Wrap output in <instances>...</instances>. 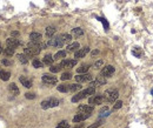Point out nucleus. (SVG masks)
Returning a JSON list of instances; mask_svg holds the SVG:
<instances>
[{
  "label": "nucleus",
  "mask_w": 153,
  "mask_h": 128,
  "mask_svg": "<svg viewBox=\"0 0 153 128\" xmlns=\"http://www.w3.org/2000/svg\"><path fill=\"white\" fill-rule=\"evenodd\" d=\"M40 51H41L40 47H27V48H25L24 52L27 56H34V55H38Z\"/></svg>",
  "instance_id": "obj_8"
},
{
  "label": "nucleus",
  "mask_w": 153,
  "mask_h": 128,
  "mask_svg": "<svg viewBox=\"0 0 153 128\" xmlns=\"http://www.w3.org/2000/svg\"><path fill=\"white\" fill-rule=\"evenodd\" d=\"M41 34L38 33V32H32L31 34H30V39L32 40V41H40L41 40Z\"/></svg>",
  "instance_id": "obj_21"
},
{
  "label": "nucleus",
  "mask_w": 153,
  "mask_h": 128,
  "mask_svg": "<svg viewBox=\"0 0 153 128\" xmlns=\"http://www.w3.org/2000/svg\"><path fill=\"white\" fill-rule=\"evenodd\" d=\"M19 36V32H12V37H18Z\"/></svg>",
  "instance_id": "obj_43"
},
{
  "label": "nucleus",
  "mask_w": 153,
  "mask_h": 128,
  "mask_svg": "<svg viewBox=\"0 0 153 128\" xmlns=\"http://www.w3.org/2000/svg\"><path fill=\"white\" fill-rule=\"evenodd\" d=\"M105 84H106V78L100 74L99 76H97L96 81H92L90 84V86L91 87H96V86H101V85H105Z\"/></svg>",
  "instance_id": "obj_12"
},
{
  "label": "nucleus",
  "mask_w": 153,
  "mask_h": 128,
  "mask_svg": "<svg viewBox=\"0 0 153 128\" xmlns=\"http://www.w3.org/2000/svg\"><path fill=\"white\" fill-rule=\"evenodd\" d=\"M98 53H99V51H98V50H96V51H93V52H92V54H93V55L98 54Z\"/></svg>",
  "instance_id": "obj_44"
},
{
  "label": "nucleus",
  "mask_w": 153,
  "mask_h": 128,
  "mask_svg": "<svg viewBox=\"0 0 153 128\" xmlns=\"http://www.w3.org/2000/svg\"><path fill=\"white\" fill-rule=\"evenodd\" d=\"M6 44H7V47H11V48H17L18 46L21 45V42H20L18 39H16V38H10V39H7L6 40Z\"/></svg>",
  "instance_id": "obj_13"
},
{
  "label": "nucleus",
  "mask_w": 153,
  "mask_h": 128,
  "mask_svg": "<svg viewBox=\"0 0 153 128\" xmlns=\"http://www.w3.org/2000/svg\"><path fill=\"white\" fill-rule=\"evenodd\" d=\"M79 47H80V45H79V42H72V44H70L68 46H67V52H74V51H78L79 50Z\"/></svg>",
  "instance_id": "obj_18"
},
{
  "label": "nucleus",
  "mask_w": 153,
  "mask_h": 128,
  "mask_svg": "<svg viewBox=\"0 0 153 128\" xmlns=\"http://www.w3.org/2000/svg\"><path fill=\"white\" fill-rule=\"evenodd\" d=\"M64 38L62 36H58V37L51 38L47 42L48 46H52V47H62L64 46Z\"/></svg>",
  "instance_id": "obj_4"
},
{
  "label": "nucleus",
  "mask_w": 153,
  "mask_h": 128,
  "mask_svg": "<svg viewBox=\"0 0 153 128\" xmlns=\"http://www.w3.org/2000/svg\"><path fill=\"white\" fill-rule=\"evenodd\" d=\"M73 128H84V124H80V125H76Z\"/></svg>",
  "instance_id": "obj_42"
},
{
  "label": "nucleus",
  "mask_w": 153,
  "mask_h": 128,
  "mask_svg": "<svg viewBox=\"0 0 153 128\" xmlns=\"http://www.w3.org/2000/svg\"><path fill=\"white\" fill-rule=\"evenodd\" d=\"M66 56V52L65 51H59L56 53L54 55V60H61V59H64Z\"/></svg>",
  "instance_id": "obj_25"
},
{
  "label": "nucleus",
  "mask_w": 153,
  "mask_h": 128,
  "mask_svg": "<svg viewBox=\"0 0 153 128\" xmlns=\"http://www.w3.org/2000/svg\"><path fill=\"white\" fill-rule=\"evenodd\" d=\"M2 53V47H1V45H0V54Z\"/></svg>",
  "instance_id": "obj_45"
},
{
  "label": "nucleus",
  "mask_w": 153,
  "mask_h": 128,
  "mask_svg": "<svg viewBox=\"0 0 153 128\" xmlns=\"http://www.w3.org/2000/svg\"><path fill=\"white\" fill-rule=\"evenodd\" d=\"M68 92H76L81 90V86L80 84H72V85H68Z\"/></svg>",
  "instance_id": "obj_23"
},
{
  "label": "nucleus",
  "mask_w": 153,
  "mask_h": 128,
  "mask_svg": "<svg viewBox=\"0 0 153 128\" xmlns=\"http://www.w3.org/2000/svg\"><path fill=\"white\" fill-rule=\"evenodd\" d=\"M4 54L7 55V56H12L14 54V48H11V47H7L4 50Z\"/></svg>",
  "instance_id": "obj_29"
},
{
  "label": "nucleus",
  "mask_w": 153,
  "mask_h": 128,
  "mask_svg": "<svg viewBox=\"0 0 153 128\" xmlns=\"http://www.w3.org/2000/svg\"><path fill=\"white\" fill-rule=\"evenodd\" d=\"M62 70V67L60 66V65H57V66H52V67H50V71L52 72V73H58V72H60Z\"/></svg>",
  "instance_id": "obj_30"
},
{
  "label": "nucleus",
  "mask_w": 153,
  "mask_h": 128,
  "mask_svg": "<svg viewBox=\"0 0 153 128\" xmlns=\"http://www.w3.org/2000/svg\"><path fill=\"white\" fill-rule=\"evenodd\" d=\"M88 52H90V47H84V48H80V50L76 51V53H74V58H76V59L84 58V56L87 54Z\"/></svg>",
  "instance_id": "obj_14"
},
{
  "label": "nucleus",
  "mask_w": 153,
  "mask_h": 128,
  "mask_svg": "<svg viewBox=\"0 0 153 128\" xmlns=\"http://www.w3.org/2000/svg\"><path fill=\"white\" fill-rule=\"evenodd\" d=\"M123 106V101H120V100H118L117 102L114 104V106H113V110H119L120 107Z\"/></svg>",
  "instance_id": "obj_38"
},
{
  "label": "nucleus",
  "mask_w": 153,
  "mask_h": 128,
  "mask_svg": "<svg viewBox=\"0 0 153 128\" xmlns=\"http://www.w3.org/2000/svg\"><path fill=\"white\" fill-rule=\"evenodd\" d=\"M104 100L106 101V102H114L115 100L118 99V96H119V93L117 90H113V88H111V90H107V91L104 93Z\"/></svg>",
  "instance_id": "obj_2"
},
{
  "label": "nucleus",
  "mask_w": 153,
  "mask_h": 128,
  "mask_svg": "<svg viewBox=\"0 0 153 128\" xmlns=\"http://www.w3.org/2000/svg\"><path fill=\"white\" fill-rule=\"evenodd\" d=\"M54 33H56V28H54V27L48 26V27L46 28V37L47 38H52L54 36Z\"/></svg>",
  "instance_id": "obj_22"
},
{
  "label": "nucleus",
  "mask_w": 153,
  "mask_h": 128,
  "mask_svg": "<svg viewBox=\"0 0 153 128\" xmlns=\"http://www.w3.org/2000/svg\"><path fill=\"white\" fill-rule=\"evenodd\" d=\"M91 116V113H79L73 118V122H82Z\"/></svg>",
  "instance_id": "obj_9"
},
{
  "label": "nucleus",
  "mask_w": 153,
  "mask_h": 128,
  "mask_svg": "<svg viewBox=\"0 0 153 128\" xmlns=\"http://www.w3.org/2000/svg\"><path fill=\"white\" fill-rule=\"evenodd\" d=\"M102 122H104L102 120H101V121H97V122H94L93 125H91L88 128H98L99 126H101V125H102Z\"/></svg>",
  "instance_id": "obj_39"
},
{
  "label": "nucleus",
  "mask_w": 153,
  "mask_h": 128,
  "mask_svg": "<svg viewBox=\"0 0 153 128\" xmlns=\"http://www.w3.org/2000/svg\"><path fill=\"white\" fill-rule=\"evenodd\" d=\"M102 65H104V61H102V60H98V61H96V62H94V65H93V67H94V68H97V70H98V68H100V67H101Z\"/></svg>",
  "instance_id": "obj_36"
},
{
  "label": "nucleus",
  "mask_w": 153,
  "mask_h": 128,
  "mask_svg": "<svg viewBox=\"0 0 153 128\" xmlns=\"http://www.w3.org/2000/svg\"><path fill=\"white\" fill-rule=\"evenodd\" d=\"M25 96H26V99H36V94H33V93H26L25 94Z\"/></svg>",
  "instance_id": "obj_40"
},
{
  "label": "nucleus",
  "mask_w": 153,
  "mask_h": 128,
  "mask_svg": "<svg viewBox=\"0 0 153 128\" xmlns=\"http://www.w3.org/2000/svg\"><path fill=\"white\" fill-rule=\"evenodd\" d=\"M32 65H33L34 68H41V67L44 66V62L38 60V59H34V60L32 61Z\"/></svg>",
  "instance_id": "obj_26"
},
{
  "label": "nucleus",
  "mask_w": 153,
  "mask_h": 128,
  "mask_svg": "<svg viewBox=\"0 0 153 128\" xmlns=\"http://www.w3.org/2000/svg\"><path fill=\"white\" fill-rule=\"evenodd\" d=\"M10 78H11V73H10V72L4 71V70L0 71V79H1V80L7 81V80H10Z\"/></svg>",
  "instance_id": "obj_19"
},
{
  "label": "nucleus",
  "mask_w": 153,
  "mask_h": 128,
  "mask_svg": "<svg viewBox=\"0 0 153 128\" xmlns=\"http://www.w3.org/2000/svg\"><path fill=\"white\" fill-rule=\"evenodd\" d=\"M96 93V87H88V88H86V90H84V91L79 92L78 94H76L73 98H72V102H78V101H80V100H82V99H86L88 95H93Z\"/></svg>",
  "instance_id": "obj_1"
},
{
  "label": "nucleus",
  "mask_w": 153,
  "mask_h": 128,
  "mask_svg": "<svg viewBox=\"0 0 153 128\" xmlns=\"http://www.w3.org/2000/svg\"><path fill=\"white\" fill-rule=\"evenodd\" d=\"M94 110L93 105H81L78 107V112L79 113H92Z\"/></svg>",
  "instance_id": "obj_15"
},
{
  "label": "nucleus",
  "mask_w": 153,
  "mask_h": 128,
  "mask_svg": "<svg viewBox=\"0 0 153 128\" xmlns=\"http://www.w3.org/2000/svg\"><path fill=\"white\" fill-rule=\"evenodd\" d=\"M57 128H70V125H68L67 121H61L57 126Z\"/></svg>",
  "instance_id": "obj_34"
},
{
  "label": "nucleus",
  "mask_w": 153,
  "mask_h": 128,
  "mask_svg": "<svg viewBox=\"0 0 153 128\" xmlns=\"http://www.w3.org/2000/svg\"><path fill=\"white\" fill-rule=\"evenodd\" d=\"M62 38H64V41H65V42H70V41L72 40V36H70V34H67V33L62 34Z\"/></svg>",
  "instance_id": "obj_37"
},
{
  "label": "nucleus",
  "mask_w": 153,
  "mask_h": 128,
  "mask_svg": "<svg viewBox=\"0 0 153 128\" xmlns=\"http://www.w3.org/2000/svg\"><path fill=\"white\" fill-rule=\"evenodd\" d=\"M104 101V96L102 95H94V96H91L88 99V104L90 105H101Z\"/></svg>",
  "instance_id": "obj_11"
},
{
  "label": "nucleus",
  "mask_w": 153,
  "mask_h": 128,
  "mask_svg": "<svg viewBox=\"0 0 153 128\" xmlns=\"http://www.w3.org/2000/svg\"><path fill=\"white\" fill-rule=\"evenodd\" d=\"M72 34H73L74 37H80V36L84 34V31H82L80 27H76V28H73V30H72Z\"/></svg>",
  "instance_id": "obj_24"
},
{
  "label": "nucleus",
  "mask_w": 153,
  "mask_h": 128,
  "mask_svg": "<svg viewBox=\"0 0 153 128\" xmlns=\"http://www.w3.org/2000/svg\"><path fill=\"white\" fill-rule=\"evenodd\" d=\"M8 91L11 92L13 95H18V94H19V88L17 87L16 84H11V85H8Z\"/></svg>",
  "instance_id": "obj_20"
},
{
  "label": "nucleus",
  "mask_w": 153,
  "mask_h": 128,
  "mask_svg": "<svg viewBox=\"0 0 153 128\" xmlns=\"http://www.w3.org/2000/svg\"><path fill=\"white\" fill-rule=\"evenodd\" d=\"M88 68H90V66H88V65H82L81 67H79V68L76 70V72H78V74L86 73V72L88 71Z\"/></svg>",
  "instance_id": "obj_28"
},
{
  "label": "nucleus",
  "mask_w": 153,
  "mask_h": 128,
  "mask_svg": "<svg viewBox=\"0 0 153 128\" xmlns=\"http://www.w3.org/2000/svg\"><path fill=\"white\" fill-rule=\"evenodd\" d=\"M59 105V100L54 99V98H50V99H46L41 102V108L42 110H47V108H52V107H57Z\"/></svg>",
  "instance_id": "obj_3"
},
{
  "label": "nucleus",
  "mask_w": 153,
  "mask_h": 128,
  "mask_svg": "<svg viewBox=\"0 0 153 128\" xmlns=\"http://www.w3.org/2000/svg\"><path fill=\"white\" fill-rule=\"evenodd\" d=\"M1 64L5 65V66H12V65H13V61H11V60H8V59H2V60H1Z\"/></svg>",
  "instance_id": "obj_35"
},
{
  "label": "nucleus",
  "mask_w": 153,
  "mask_h": 128,
  "mask_svg": "<svg viewBox=\"0 0 153 128\" xmlns=\"http://www.w3.org/2000/svg\"><path fill=\"white\" fill-rule=\"evenodd\" d=\"M99 20H100V21H101V22L104 24V26H105V28H107V27H108V24H107V22L105 21V19H99Z\"/></svg>",
  "instance_id": "obj_41"
},
{
  "label": "nucleus",
  "mask_w": 153,
  "mask_h": 128,
  "mask_svg": "<svg viewBox=\"0 0 153 128\" xmlns=\"http://www.w3.org/2000/svg\"><path fill=\"white\" fill-rule=\"evenodd\" d=\"M58 91L59 92H62V93H66V92H68V85H60V86H58L57 87Z\"/></svg>",
  "instance_id": "obj_31"
},
{
  "label": "nucleus",
  "mask_w": 153,
  "mask_h": 128,
  "mask_svg": "<svg viewBox=\"0 0 153 128\" xmlns=\"http://www.w3.org/2000/svg\"><path fill=\"white\" fill-rule=\"evenodd\" d=\"M110 114V112H108V107H102L101 110H100V116H107Z\"/></svg>",
  "instance_id": "obj_33"
},
{
  "label": "nucleus",
  "mask_w": 153,
  "mask_h": 128,
  "mask_svg": "<svg viewBox=\"0 0 153 128\" xmlns=\"http://www.w3.org/2000/svg\"><path fill=\"white\" fill-rule=\"evenodd\" d=\"M76 65V59H66V60H62L60 62V66L62 68H72Z\"/></svg>",
  "instance_id": "obj_7"
},
{
  "label": "nucleus",
  "mask_w": 153,
  "mask_h": 128,
  "mask_svg": "<svg viewBox=\"0 0 153 128\" xmlns=\"http://www.w3.org/2000/svg\"><path fill=\"white\" fill-rule=\"evenodd\" d=\"M19 80H20V82L22 84V86H25L26 88H31V87H32V81L28 80L27 78H25V76H20Z\"/></svg>",
  "instance_id": "obj_16"
},
{
  "label": "nucleus",
  "mask_w": 153,
  "mask_h": 128,
  "mask_svg": "<svg viewBox=\"0 0 153 128\" xmlns=\"http://www.w3.org/2000/svg\"><path fill=\"white\" fill-rule=\"evenodd\" d=\"M18 59H19V61L21 64H27L28 62V56L25 54H18Z\"/></svg>",
  "instance_id": "obj_27"
},
{
  "label": "nucleus",
  "mask_w": 153,
  "mask_h": 128,
  "mask_svg": "<svg viewBox=\"0 0 153 128\" xmlns=\"http://www.w3.org/2000/svg\"><path fill=\"white\" fill-rule=\"evenodd\" d=\"M42 82L47 86H53L58 82V79L51 74H44L42 75Z\"/></svg>",
  "instance_id": "obj_5"
},
{
  "label": "nucleus",
  "mask_w": 153,
  "mask_h": 128,
  "mask_svg": "<svg viewBox=\"0 0 153 128\" xmlns=\"http://www.w3.org/2000/svg\"><path fill=\"white\" fill-rule=\"evenodd\" d=\"M76 78V82H87V81H91L92 80V75L88 73H82V74H78Z\"/></svg>",
  "instance_id": "obj_6"
},
{
  "label": "nucleus",
  "mask_w": 153,
  "mask_h": 128,
  "mask_svg": "<svg viewBox=\"0 0 153 128\" xmlns=\"http://www.w3.org/2000/svg\"><path fill=\"white\" fill-rule=\"evenodd\" d=\"M53 61H54V58L51 54H46L44 56V60H42L44 65H48V66H51L53 64Z\"/></svg>",
  "instance_id": "obj_17"
},
{
  "label": "nucleus",
  "mask_w": 153,
  "mask_h": 128,
  "mask_svg": "<svg viewBox=\"0 0 153 128\" xmlns=\"http://www.w3.org/2000/svg\"><path fill=\"white\" fill-rule=\"evenodd\" d=\"M114 67L113 66H111V65H108V66H105L102 70H101V75L102 76H105V78H108V76H111L112 74L114 73Z\"/></svg>",
  "instance_id": "obj_10"
},
{
  "label": "nucleus",
  "mask_w": 153,
  "mask_h": 128,
  "mask_svg": "<svg viewBox=\"0 0 153 128\" xmlns=\"http://www.w3.org/2000/svg\"><path fill=\"white\" fill-rule=\"evenodd\" d=\"M72 78V74L70 73V72H66V73H62V75L60 76V79L62 80V81H65V80H70Z\"/></svg>",
  "instance_id": "obj_32"
}]
</instances>
